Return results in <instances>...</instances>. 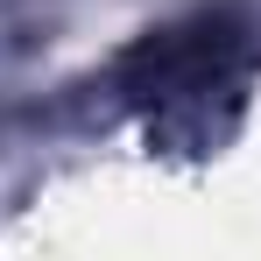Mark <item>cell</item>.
<instances>
[{
	"label": "cell",
	"mask_w": 261,
	"mask_h": 261,
	"mask_svg": "<svg viewBox=\"0 0 261 261\" xmlns=\"http://www.w3.org/2000/svg\"><path fill=\"white\" fill-rule=\"evenodd\" d=\"M254 71H261V49L247 21L191 14L120 57V99L141 113L148 148L198 163V155H219V141H233V127L247 120Z\"/></svg>",
	"instance_id": "cell-1"
}]
</instances>
